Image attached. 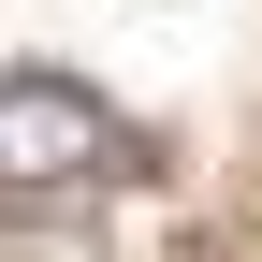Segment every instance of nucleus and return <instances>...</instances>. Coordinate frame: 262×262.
Returning a JSON list of instances; mask_svg holds the SVG:
<instances>
[{
  "label": "nucleus",
  "mask_w": 262,
  "mask_h": 262,
  "mask_svg": "<svg viewBox=\"0 0 262 262\" xmlns=\"http://www.w3.org/2000/svg\"><path fill=\"white\" fill-rule=\"evenodd\" d=\"M131 160V131L102 88H73V73H0V189L15 204H73V189H102Z\"/></svg>",
  "instance_id": "nucleus-1"
}]
</instances>
